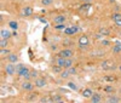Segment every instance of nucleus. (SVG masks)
I'll use <instances>...</instances> for the list:
<instances>
[{"label": "nucleus", "mask_w": 121, "mask_h": 103, "mask_svg": "<svg viewBox=\"0 0 121 103\" xmlns=\"http://www.w3.org/2000/svg\"><path fill=\"white\" fill-rule=\"evenodd\" d=\"M9 45V39H1L0 40V47L1 49H6Z\"/></svg>", "instance_id": "a211bd4d"}, {"label": "nucleus", "mask_w": 121, "mask_h": 103, "mask_svg": "<svg viewBox=\"0 0 121 103\" xmlns=\"http://www.w3.org/2000/svg\"><path fill=\"white\" fill-rule=\"evenodd\" d=\"M24 68H26V66H24V64H22V63L17 64V66H16V73L19 75V74H21V72H22Z\"/></svg>", "instance_id": "6ab92c4d"}, {"label": "nucleus", "mask_w": 121, "mask_h": 103, "mask_svg": "<svg viewBox=\"0 0 121 103\" xmlns=\"http://www.w3.org/2000/svg\"><path fill=\"white\" fill-rule=\"evenodd\" d=\"M119 70H120V73H121V66H119Z\"/></svg>", "instance_id": "4c0bfd02"}, {"label": "nucleus", "mask_w": 121, "mask_h": 103, "mask_svg": "<svg viewBox=\"0 0 121 103\" xmlns=\"http://www.w3.org/2000/svg\"><path fill=\"white\" fill-rule=\"evenodd\" d=\"M53 3V0H41V4L44 6H48V5H51Z\"/></svg>", "instance_id": "bb28decb"}, {"label": "nucleus", "mask_w": 121, "mask_h": 103, "mask_svg": "<svg viewBox=\"0 0 121 103\" xmlns=\"http://www.w3.org/2000/svg\"><path fill=\"white\" fill-rule=\"evenodd\" d=\"M102 44L105 45V46H108V45H109V41H108V40H102Z\"/></svg>", "instance_id": "c9c22d12"}, {"label": "nucleus", "mask_w": 121, "mask_h": 103, "mask_svg": "<svg viewBox=\"0 0 121 103\" xmlns=\"http://www.w3.org/2000/svg\"><path fill=\"white\" fill-rule=\"evenodd\" d=\"M104 79H105L107 81H114V78H113V76H105Z\"/></svg>", "instance_id": "f704fd0d"}, {"label": "nucleus", "mask_w": 121, "mask_h": 103, "mask_svg": "<svg viewBox=\"0 0 121 103\" xmlns=\"http://www.w3.org/2000/svg\"><path fill=\"white\" fill-rule=\"evenodd\" d=\"M30 75H32V78L36 79L38 78V72L36 70H30Z\"/></svg>", "instance_id": "7c9ffc66"}, {"label": "nucleus", "mask_w": 121, "mask_h": 103, "mask_svg": "<svg viewBox=\"0 0 121 103\" xmlns=\"http://www.w3.org/2000/svg\"><path fill=\"white\" fill-rule=\"evenodd\" d=\"M70 67H73V59L72 58H65V62H64V69H68Z\"/></svg>", "instance_id": "dca6fc26"}, {"label": "nucleus", "mask_w": 121, "mask_h": 103, "mask_svg": "<svg viewBox=\"0 0 121 103\" xmlns=\"http://www.w3.org/2000/svg\"><path fill=\"white\" fill-rule=\"evenodd\" d=\"M104 90H105L107 92H114V87H112V86H107Z\"/></svg>", "instance_id": "72a5a7b5"}, {"label": "nucleus", "mask_w": 121, "mask_h": 103, "mask_svg": "<svg viewBox=\"0 0 121 103\" xmlns=\"http://www.w3.org/2000/svg\"><path fill=\"white\" fill-rule=\"evenodd\" d=\"M55 28L57 30H62V29H65V26H64V23H60V24H56Z\"/></svg>", "instance_id": "c85d7f7f"}, {"label": "nucleus", "mask_w": 121, "mask_h": 103, "mask_svg": "<svg viewBox=\"0 0 121 103\" xmlns=\"http://www.w3.org/2000/svg\"><path fill=\"white\" fill-rule=\"evenodd\" d=\"M90 99H91V102H92V103H99L100 99H102V97H100L99 94H93L92 97H91Z\"/></svg>", "instance_id": "ddd939ff"}, {"label": "nucleus", "mask_w": 121, "mask_h": 103, "mask_svg": "<svg viewBox=\"0 0 121 103\" xmlns=\"http://www.w3.org/2000/svg\"><path fill=\"white\" fill-rule=\"evenodd\" d=\"M62 69H63V68L60 67V66H58V64H57V66H55V67L52 68V70L55 72V73H62Z\"/></svg>", "instance_id": "393cba45"}, {"label": "nucleus", "mask_w": 121, "mask_h": 103, "mask_svg": "<svg viewBox=\"0 0 121 103\" xmlns=\"http://www.w3.org/2000/svg\"><path fill=\"white\" fill-rule=\"evenodd\" d=\"M64 33H65V35H73V34H75L73 27H70V28H65V29H64Z\"/></svg>", "instance_id": "5701e85b"}, {"label": "nucleus", "mask_w": 121, "mask_h": 103, "mask_svg": "<svg viewBox=\"0 0 121 103\" xmlns=\"http://www.w3.org/2000/svg\"><path fill=\"white\" fill-rule=\"evenodd\" d=\"M69 75H70V73H69L68 69H64L62 73H60V78H62V79H65V78H68Z\"/></svg>", "instance_id": "b1692460"}, {"label": "nucleus", "mask_w": 121, "mask_h": 103, "mask_svg": "<svg viewBox=\"0 0 121 103\" xmlns=\"http://www.w3.org/2000/svg\"><path fill=\"white\" fill-rule=\"evenodd\" d=\"M119 101H120V99H119L117 97H115V96H112V97L108 98V102H110V103H113V102H114V103H117Z\"/></svg>", "instance_id": "a878e982"}, {"label": "nucleus", "mask_w": 121, "mask_h": 103, "mask_svg": "<svg viewBox=\"0 0 121 103\" xmlns=\"http://www.w3.org/2000/svg\"><path fill=\"white\" fill-rule=\"evenodd\" d=\"M7 61L9 62H11V63H17V61H18V57L16 54H10L7 56Z\"/></svg>", "instance_id": "f8f14e48"}, {"label": "nucleus", "mask_w": 121, "mask_h": 103, "mask_svg": "<svg viewBox=\"0 0 121 103\" xmlns=\"http://www.w3.org/2000/svg\"><path fill=\"white\" fill-rule=\"evenodd\" d=\"M88 43H90V40H88V36L87 35H81V36L79 38V45H80V47L87 46Z\"/></svg>", "instance_id": "20e7f679"}, {"label": "nucleus", "mask_w": 121, "mask_h": 103, "mask_svg": "<svg viewBox=\"0 0 121 103\" xmlns=\"http://www.w3.org/2000/svg\"><path fill=\"white\" fill-rule=\"evenodd\" d=\"M22 15L26 16V17L32 16V15H33V9L30 7V6H26V7H23V10H22Z\"/></svg>", "instance_id": "9b49d317"}, {"label": "nucleus", "mask_w": 121, "mask_h": 103, "mask_svg": "<svg viewBox=\"0 0 121 103\" xmlns=\"http://www.w3.org/2000/svg\"><path fill=\"white\" fill-rule=\"evenodd\" d=\"M10 54H11V51H10L7 47H6V49H1V51H0V56H1V58L7 57Z\"/></svg>", "instance_id": "2eb2a0df"}, {"label": "nucleus", "mask_w": 121, "mask_h": 103, "mask_svg": "<svg viewBox=\"0 0 121 103\" xmlns=\"http://www.w3.org/2000/svg\"><path fill=\"white\" fill-rule=\"evenodd\" d=\"M73 55H74V52L70 49H64L62 51H59V54H58L59 57H64V58H72Z\"/></svg>", "instance_id": "7ed1b4c3"}, {"label": "nucleus", "mask_w": 121, "mask_h": 103, "mask_svg": "<svg viewBox=\"0 0 121 103\" xmlns=\"http://www.w3.org/2000/svg\"><path fill=\"white\" fill-rule=\"evenodd\" d=\"M109 29H107V28H99V34L100 35H104V36H107V35H109Z\"/></svg>", "instance_id": "412c9836"}, {"label": "nucleus", "mask_w": 121, "mask_h": 103, "mask_svg": "<svg viewBox=\"0 0 121 103\" xmlns=\"http://www.w3.org/2000/svg\"><path fill=\"white\" fill-rule=\"evenodd\" d=\"M81 1H82V3H91L92 0H81Z\"/></svg>", "instance_id": "e433bc0d"}, {"label": "nucleus", "mask_w": 121, "mask_h": 103, "mask_svg": "<svg viewBox=\"0 0 121 103\" xmlns=\"http://www.w3.org/2000/svg\"><path fill=\"white\" fill-rule=\"evenodd\" d=\"M22 89L24 91H32L34 89V84H33V82H30L29 80H26L23 84H22Z\"/></svg>", "instance_id": "39448f33"}, {"label": "nucleus", "mask_w": 121, "mask_h": 103, "mask_svg": "<svg viewBox=\"0 0 121 103\" xmlns=\"http://www.w3.org/2000/svg\"><path fill=\"white\" fill-rule=\"evenodd\" d=\"M68 70H69V73H70V75H72V74H76V69H75V68H73V67H70V68H68Z\"/></svg>", "instance_id": "2f4dec72"}, {"label": "nucleus", "mask_w": 121, "mask_h": 103, "mask_svg": "<svg viewBox=\"0 0 121 103\" xmlns=\"http://www.w3.org/2000/svg\"><path fill=\"white\" fill-rule=\"evenodd\" d=\"M48 101H52V98L51 97H43L40 99V102H48Z\"/></svg>", "instance_id": "473e14b6"}, {"label": "nucleus", "mask_w": 121, "mask_h": 103, "mask_svg": "<svg viewBox=\"0 0 121 103\" xmlns=\"http://www.w3.org/2000/svg\"><path fill=\"white\" fill-rule=\"evenodd\" d=\"M0 38H1V39L11 38V32H10L9 29H1V30H0Z\"/></svg>", "instance_id": "1a4fd4ad"}, {"label": "nucleus", "mask_w": 121, "mask_h": 103, "mask_svg": "<svg viewBox=\"0 0 121 103\" xmlns=\"http://www.w3.org/2000/svg\"><path fill=\"white\" fill-rule=\"evenodd\" d=\"M28 1H29V0H28Z\"/></svg>", "instance_id": "58836bf2"}, {"label": "nucleus", "mask_w": 121, "mask_h": 103, "mask_svg": "<svg viewBox=\"0 0 121 103\" xmlns=\"http://www.w3.org/2000/svg\"><path fill=\"white\" fill-rule=\"evenodd\" d=\"M65 19H67V17H65L64 15H58V16H56V17L53 18V21H55V23H56V24L64 23V22H65Z\"/></svg>", "instance_id": "9d476101"}, {"label": "nucleus", "mask_w": 121, "mask_h": 103, "mask_svg": "<svg viewBox=\"0 0 121 103\" xmlns=\"http://www.w3.org/2000/svg\"><path fill=\"white\" fill-rule=\"evenodd\" d=\"M92 95H93V92H92V90H91V89H85L82 91V96L85 98H91V97H92Z\"/></svg>", "instance_id": "4468645a"}, {"label": "nucleus", "mask_w": 121, "mask_h": 103, "mask_svg": "<svg viewBox=\"0 0 121 103\" xmlns=\"http://www.w3.org/2000/svg\"><path fill=\"white\" fill-rule=\"evenodd\" d=\"M90 7H91V4L90 3H84L81 5V7H80V11H87Z\"/></svg>", "instance_id": "4be33fe9"}, {"label": "nucleus", "mask_w": 121, "mask_h": 103, "mask_svg": "<svg viewBox=\"0 0 121 103\" xmlns=\"http://www.w3.org/2000/svg\"><path fill=\"white\" fill-rule=\"evenodd\" d=\"M34 85H35L36 87H44V86L46 85V80H45L44 78H36Z\"/></svg>", "instance_id": "0eeeda50"}, {"label": "nucleus", "mask_w": 121, "mask_h": 103, "mask_svg": "<svg viewBox=\"0 0 121 103\" xmlns=\"http://www.w3.org/2000/svg\"><path fill=\"white\" fill-rule=\"evenodd\" d=\"M52 102H62V97L60 96H51Z\"/></svg>", "instance_id": "cd10ccee"}, {"label": "nucleus", "mask_w": 121, "mask_h": 103, "mask_svg": "<svg viewBox=\"0 0 121 103\" xmlns=\"http://www.w3.org/2000/svg\"><path fill=\"white\" fill-rule=\"evenodd\" d=\"M5 73L7 75H13L16 73V66L11 63V62H9V64L5 66Z\"/></svg>", "instance_id": "f03ea898"}, {"label": "nucleus", "mask_w": 121, "mask_h": 103, "mask_svg": "<svg viewBox=\"0 0 121 103\" xmlns=\"http://www.w3.org/2000/svg\"><path fill=\"white\" fill-rule=\"evenodd\" d=\"M113 52H114V54H119V52H121V44H120V43H117L116 45H114V47H113Z\"/></svg>", "instance_id": "aec40b11"}, {"label": "nucleus", "mask_w": 121, "mask_h": 103, "mask_svg": "<svg viewBox=\"0 0 121 103\" xmlns=\"http://www.w3.org/2000/svg\"><path fill=\"white\" fill-rule=\"evenodd\" d=\"M100 67H102L104 70H113V69H115V68H116V66H115L114 62H113V61H109V59H107V61L102 62Z\"/></svg>", "instance_id": "f257e3e1"}, {"label": "nucleus", "mask_w": 121, "mask_h": 103, "mask_svg": "<svg viewBox=\"0 0 121 103\" xmlns=\"http://www.w3.org/2000/svg\"><path fill=\"white\" fill-rule=\"evenodd\" d=\"M19 76H22V78H24L26 80H29L30 78H32V75H30V70L26 67L22 72H21V74H19Z\"/></svg>", "instance_id": "6e6552de"}, {"label": "nucleus", "mask_w": 121, "mask_h": 103, "mask_svg": "<svg viewBox=\"0 0 121 103\" xmlns=\"http://www.w3.org/2000/svg\"><path fill=\"white\" fill-rule=\"evenodd\" d=\"M68 86H69L70 89H72V90H74V91H76V90H78V86L74 84V82H68Z\"/></svg>", "instance_id": "c756f323"}, {"label": "nucleus", "mask_w": 121, "mask_h": 103, "mask_svg": "<svg viewBox=\"0 0 121 103\" xmlns=\"http://www.w3.org/2000/svg\"><path fill=\"white\" fill-rule=\"evenodd\" d=\"M112 18H113L114 23H115L117 27H121V13H119V12H115V13H113Z\"/></svg>", "instance_id": "423d86ee"}, {"label": "nucleus", "mask_w": 121, "mask_h": 103, "mask_svg": "<svg viewBox=\"0 0 121 103\" xmlns=\"http://www.w3.org/2000/svg\"><path fill=\"white\" fill-rule=\"evenodd\" d=\"M9 27L13 29V30H17L18 29V23L16 22V21H11V22H9Z\"/></svg>", "instance_id": "f3484780"}]
</instances>
